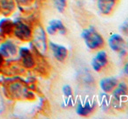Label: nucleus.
I'll list each match as a JSON object with an SVG mask.
<instances>
[{
    "label": "nucleus",
    "mask_w": 128,
    "mask_h": 119,
    "mask_svg": "<svg viewBox=\"0 0 128 119\" xmlns=\"http://www.w3.org/2000/svg\"><path fill=\"white\" fill-rule=\"evenodd\" d=\"M81 36L84 39L86 45L91 50H98L104 46V39L93 27H90L82 32Z\"/></svg>",
    "instance_id": "obj_1"
},
{
    "label": "nucleus",
    "mask_w": 128,
    "mask_h": 119,
    "mask_svg": "<svg viewBox=\"0 0 128 119\" xmlns=\"http://www.w3.org/2000/svg\"><path fill=\"white\" fill-rule=\"evenodd\" d=\"M34 46L41 53H46L47 51V39L46 34L42 26H38L34 32Z\"/></svg>",
    "instance_id": "obj_2"
},
{
    "label": "nucleus",
    "mask_w": 128,
    "mask_h": 119,
    "mask_svg": "<svg viewBox=\"0 0 128 119\" xmlns=\"http://www.w3.org/2000/svg\"><path fill=\"white\" fill-rule=\"evenodd\" d=\"M13 32L15 37L24 41L29 40L32 37V32L30 28L20 20L14 21Z\"/></svg>",
    "instance_id": "obj_3"
},
{
    "label": "nucleus",
    "mask_w": 128,
    "mask_h": 119,
    "mask_svg": "<svg viewBox=\"0 0 128 119\" xmlns=\"http://www.w3.org/2000/svg\"><path fill=\"white\" fill-rule=\"evenodd\" d=\"M19 55L22 59V64L24 68H32L35 66V61L28 47L22 46L19 48Z\"/></svg>",
    "instance_id": "obj_4"
},
{
    "label": "nucleus",
    "mask_w": 128,
    "mask_h": 119,
    "mask_svg": "<svg viewBox=\"0 0 128 119\" xmlns=\"http://www.w3.org/2000/svg\"><path fill=\"white\" fill-rule=\"evenodd\" d=\"M49 46L52 51L53 56L58 61L63 62V61L66 59L67 54H68V51L64 46H61V45H58L53 42H50Z\"/></svg>",
    "instance_id": "obj_5"
},
{
    "label": "nucleus",
    "mask_w": 128,
    "mask_h": 119,
    "mask_svg": "<svg viewBox=\"0 0 128 119\" xmlns=\"http://www.w3.org/2000/svg\"><path fill=\"white\" fill-rule=\"evenodd\" d=\"M107 63H108V58L106 53L104 51H100L96 54L95 58L92 60V68L95 71L100 72L101 71V69L104 66L107 65Z\"/></svg>",
    "instance_id": "obj_6"
},
{
    "label": "nucleus",
    "mask_w": 128,
    "mask_h": 119,
    "mask_svg": "<svg viewBox=\"0 0 128 119\" xmlns=\"http://www.w3.org/2000/svg\"><path fill=\"white\" fill-rule=\"evenodd\" d=\"M98 8L102 14L109 15L114 10L117 0H98Z\"/></svg>",
    "instance_id": "obj_7"
},
{
    "label": "nucleus",
    "mask_w": 128,
    "mask_h": 119,
    "mask_svg": "<svg viewBox=\"0 0 128 119\" xmlns=\"http://www.w3.org/2000/svg\"><path fill=\"white\" fill-rule=\"evenodd\" d=\"M109 46L114 52L120 53L125 48V41L118 34H113L109 39Z\"/></svg>",
    "instance_id": "obj_8"
},
{
    "label": "nucleus",
    "mask_w": 128,
    "mask_h": 119,
    "mask_svg": "<svg viewBox=\"0 0 128 119\" xmlns=\"http://www.w3.org/2000/svg\"><path fill=\"white\" fill-rule=\"evenodd\" d=\"M46 32L50 34V35H53L57 32H58L61 34H66V28L63 25V23L58 19H52L50 21L49 26L46 28Z\"/></svg>",
    "instance_id": "obj_9"
},
{
    "label": "nucleus",
    "mask_w": 128,
    "mask_h": 119,
    "mask_svg": "<svg viewBox=\"0 0 128 119\" xmlns=\"http://www.w3.org/2000/svg\"><path fill=\"white\" fill-rule=\"evenodd\" d=\"M0 53L4 57L14 56L17 53V46L12 40H7L0 45Z\"/></svg>",
    "instance_id": "obj_10"
},
{
    "label": "nucleus",
    "mask_w": 128,
    "mask_h": 119,
    "mask_svg": "<svg viewBox=\"0 0 128 119\" xmlns=\"http://www.w3.org/2000/svg\"><path fill=\"white\" fill-rule=\"evenodd\" d=\"M128 95V87L125 82H120L118 83L117 88L113 91V96L118 102H121L124 97L127 96Z\"/></svg>",
    "instance_id": "obj_11"
},
{
    "label": "nucleus",
    "mask_w": 128,
    "mask_h": 119,
    "mask_svg": "<svg viewBox=\"0 0 128 119\" xmlns=\"http://www.w3.org/2000/svg\"><path fill=\"white\" fill-rule=\"evenodd\" d=\"M118 85V81L115 78H104L100 81V87L106 93L112 92Z\"/></svg>",
    "instance_id": "obj_12"
},
{
    "label": "nucleus",
    "mask_w": 128,
    "mask_h": 119,
    "mask_svg": "<svg viewBox=\"0 0 128 119\" xmlns=\"http://www.w3.org/2000/svg\"><path fill=\"white\" fill-rule=\"evenodd\" d=\"M14 22H12L10 19H2L0 20V31L4 33L9 34L13 32Z\"/></svg>",
    "instance_id": "obj_13"
},
{
    "label": "nucleus",
    "mask_w": 128,
    "mask_h": 119,
    "mask_svg": "<svg viewBox=\"0 0 128 119\" xmlns=\"http://www.w3.org/2000/svg\"><path fill=\"white\" fill-rule=\"evenodd\" d=\"M93 109H94V106L91 105L90 102H86L84 105L79 103L78 106L77 107V113L78 115H79L81 116H87L88 115L91 114Z\"/></svg>",
    "instance_id": "obj_14"
},
{
    "label": "nucleus",
    "mask_w": 128,
    "mask_h": 119,
    "mask_svg": "<svg viewBox=\"0 0 128 119\" xmlns=\"http://www.w3.org/2000/svg\"><path fill=\"white\" fill-rule=\"evenodd\" d=\"M0 7L2 8L3 12L8 13L14 10L15 4L13 0H0Z\"/></svg>",
    "instance_id": "obj_15"
},
{
    "label": "nucleus",
    "mask_w": 128,
    "mask_h": 119,
    "mask_svg": "<svg viewBox=\"0 0 128 119\" xmlns=\"http://www.w3.org/2000/svg\"><path fill=\"white\" fill-rule=\"evenodd\" d=\"M54 5L59 12H64L66 7V0H54Z\"/></svg>",
    "instance_id": "obj_16"
},
{
    "label": "nucleus",
    "mask_w": 128,
    "mask_h": 119,
    "mask_svg": "<svg viewBox=\"0 0 128 119\" xmlns=\"http://www.w3.org/2000/svg\"><path fill=\"white\" fill-rule=\"evenodd\" d=\"M63 93H64V96L66 97H71L72 95V90L71 86L69 85H64L63 87Z\"/></svg>",
    "instance_id": "obj_17"
},
{
    "label": "nucleus",
    "mask_w": 128,
    "mask_h": 119,
    "mask_svg": "<svg viewBox=\"0 0 128 119\" xmlns=\"http://www.w3.org/2000/svg\"><path fill=\"white\" fill-rule=\"evenodd\" d=\"M120 30H121V32H123L124 34L128 35V19L126 20L125 22L122 24L121 27H120Z\"/></svg>",
    "instance_id": "obj_18"
},
{
    "label": "nucleus",
    "mask_w": 128,
    "mask_h": 119,
    "mask_svg": "<svg viewBox=\"0 0 128 119\" xmlns=\"http://www.w3.org/2000/svg\"><path fill=\"white\" fill-rule=\"evenodd\" d=\"M124 72H125L126 75H128V61L126 62V64L125 65V67H124Z\"/></svg>",
    "instance_id": "obj_19"
},
{
    "label": "nucleus",
    "mask_w": 128,
    "mask_h": 119,
    "mask_svg": "<svg viewBox=\"0 0 128 119\" xmlns=\"http://www.w3.org/2000/svg\"><path fill=\"white\" fill-rule=\"evenodd\" d=\"M3 62H4V56L0 53V68H1V66L3 65Z\"/></svg>",
    "instance_id": "obj_20"
}]
</instances>
